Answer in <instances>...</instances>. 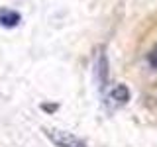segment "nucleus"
<instances>
[{"instance_id": "nucleus-1", "label": "nucleus", "mask_w": 157, "mask_h": 147, "mask_svg": "<svg viewBox=\"0 0 157 147\" xmlns=\"http://www.w3.org/2000/svg\"><path fill=\"white\" fill-rule=\"evenodd\" d=\"M43 134H45L57 147H86L77 135H73L71 131H63V130H43Z\"/></svg>"}, {"instance_id": "nucleus-2", "label": "nucleus", "mask_w": 157, "mask_h": 147, "mask_svg": "<svg viewBox=\"0 0 157 147\" xmlns=\"http://www.w3.org/2000/svg\"><path fill=\"white\" fill-rule=\"evenodd\" d=\"M128 100H130V90H128L126 85H116V86L110 90V94H108V102H110L114 108L124 106Z\"/></svg>"}, {"instance_id": "nucleus-3", "label": "nucleus", "mask_w": 157, "mask_h": 147, "mask_svg": "<svg viewBox=\"0 0 157 147\" xmlns=\"http://www.w3.org/2000/svg\"><path fill=\"white\" fill-rule=\"evenodd\" d=\"M20 14L16 10H10V8H0V26L4 28H16L20 24Z\"/></svg>"}, {"instance_id": "nucleus-4", "label": "nucleus", "mask_w": 157, "mask_h": 147, "mask_svg": "<svg viewBox=\"0 0 157 147\" xmlns=\"http://www.w3.org/2000/svg\"><path fill=\"white\" fill-rule=\"evenodd\" d=\"M96 73H98V85H100V88H104L108 81V59L104 55V49H100V55H98Z\"/></svg>"}, {"instance_id": "nucleus-5", "label": "nucleus", "mask_w": 157, "mask_h": 147, "mask_svg": "<svg viewBox=\"0 0 157 147\" xmlns=\"http://www.w3.org/2000/svg\"><path fill=\"white\" fill-rule=\"evenodd\" d=\"M147 63H149L151 69H155V71H157V45L149 51V55H147Z\"/></svg>"}]
</instances>
